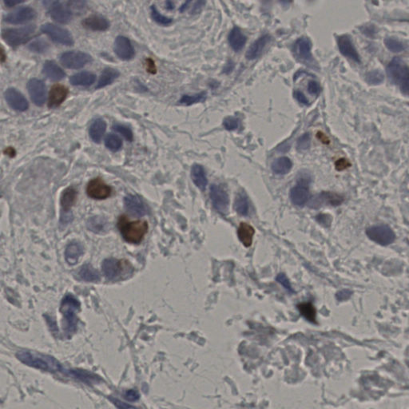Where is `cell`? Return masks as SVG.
I'll return each mask as SVG.
<instances>
[{
  "label": "cell",
  "mask_w": 409,
  "mask_h": 409,
  "mask_svg": "<svg viewBox=\"0 0 409 409\" xmlns=\"http://www.w3.org/2000/svg\"><path fill=\"white\" fill-rule=\"evenodd\" d=\"M204 4H205V2L204 1H199V2H195V7L193 9L192 12L194 14L199 12Z\"/></svg>",
  "instance_id": "obj_54"
},
{
  "label": "cell",
  "mask_w": 409,
  "mask_h": 409,
  "mask_svg": "<svg viewBox=\"0 0 409 409\" xmlns=\"http://www.w3.org/2000/svg\"><path fill=\"white\" fill-rule=\"evenodd\" d=\"M114 50L117 56L124 61L131 60L135 54V48L128 38L118 36L114 44Z\"/></svg>",
  "instance_id": "obj_13"
},
{
  "label": "cell",
  "mask_w": 409,
  "mask_h": 409,
  "mask_svg": "<svg viewBox=\"0 0 409 409\" xmlns=\"http://www.w3.org/2000/svg\"><path fill=\"white\" fill-rule=\"evenodd\" d=\"M16 357L22 364L42 371L57 373L62 370V365L59 361L52 356L38 352L22 350L17 353Z\"/></svg>",
  "instance_id": "obj_1"
},
{
  "label": "cell",
  "mask_w": 409,
  "mask_h": 409,
  "mask_svg": "<svg viewBox=\"0 0 409 409\" xmlns=\"http://www.w3.org/2000/svg\"><path fill=\"white\" fill-rule=\"evenodd\" d=\"M388 77L393 84L398 85L404 94L409 93V74L407 64L401 58L396 57L388 65Z\"/></svg>",
  "instance_id": "obj_4"
},
{
  "label": "cell",
  "mask_w": 409,
  "mask_h": 409,
  "mask_svg": "<svg viewBox=\"0 0 409 409\" xmlns=\"http://www.w3.org/2000/svg\"><path fill=\"white\" fill-rule=\"evenodd\" d=\"M106 130H107L106 122L102 119H95L90 127L89 134H90V139H92L94 143H100L102 137L106 132Z\"/></svg>",
  "instance_id": "obj_29"
},
{
  "label": "cell",
  "mask_w": 409,
  "mask_h": 409,
  "mask_svg": "<svg viewBox=\"0 0 409 409\" xmlns=\"http://www.w3.org/2000/svg\"><path fill=\"white\" fill-rule=\"evenodd\" d=\"M96 80V75L91 72L83 71L70 77V82L74 86H91Z\"/></svg>",
  "instance_id": "obj_32"
},
{
  "label": "cell",
  "mask_w": 409,
  "mask_h": 409,
  "mask_svg": "<svg viewBox=\"0 0 409 409\" xmlns=\"http://www.w3.org/2000/svg\"><path fill=\"white\" fill-rule=\"evenodd\" d=\"M353 292L349 289H342L336 293V298L338 301H345L351 297Z\"/></svg>",
  "instance_id": "obj_48"
},
{
  "label": "cell",
  "mask_w": 409,
  "mask_h": 409,
  "mask_svg": "<svg viewBox=\"0 0 409 409\" xmlns=\"http://www.w3.org/2000/svg\"><path fill=\"white\" fill-rule=\"evenodd\" d=\"M269 40H270V36L269 34H264L262 36L257 38V40L249 46V48L247 50L245 57L249 60H253L255 58H258Z\"/></svg>",
  "instance_id": "obj_25"
},
{
  "label": "cell",
  "mask_w": 409,
  "mask_h": 409,
  "mask_svg": "<svg viewBox=\"0 0 409 409\" xmlns=\"http://www.w3.org/2000/svg\"><path fill=\"white\" fill-rule=\"evenodd\" d=\"M50 16L60 23H68L72 18V12L68 6L60 2H53L50 6Z\"/></svg>",
  "instance_id": "obj_17"
},
{
  "label": "cell",
  "mask_w": 409,
  "mask_h": 409,
  "mask_svg": "<svg viewBox=\"0 0 409 409\" xmlns=\"http://www.w3.org/2000/svg\"><path fill=\"white\" fill-rule=\"evenodd\" d=\"M42 32L47 34L54 42L65 46H72L74 38L69 30L60 26H55L51 23L42 25L41 27Z\"/></svg>",
  "instance_id": "obj_7"
},
{
  "label": "cell",
  "mask_w": 409,
  "mask_h": 409,
  "mask_svg": "<svg viewBox=\"0 0 409 409\" xmlns=\"http://www.w3.org/2000/svg\"><path fill=\"white\" fill-rule=\"evenodd\" d=\"M112 401L114 405L119 409H138L128 404L123 403V401L119 400L112 399Z\"/></svg>",
  "instance_id": "obj_51"
},
{
  "label": "cell",
  "mask_w": 409,
  "mask_h": 409,
  "mask_svg": "<svg viewBox=\"0 0 409 409\" xmlns=\"http://www.w3.org/2000/svg\"><path fill=\"white\" fill-rule=\"evenodd\" d=\"M228 39H229V45L235 51L241 50L245 46L247 40L246 36L237 26L232 29L229 33Z\"/></svg>",
  "instance_id": "obj_28"
},
{
  "label": "cell",
  "mask_w": 409,
  "mask_h": 409,
  "mask_svg": "<svg viewBox=\"0 0 409 409\" xmlns=\"http://www.w3.org/2000/svg\"><path fill=\"white\" fill-rule=\"evenodd\" d=\"M123 261H119L115 258L106 259L102 262V269L105 277L108 280H114L119 277L123 271Z\"/></svg>",
  "instance_id": "obj_20"
},
{
  "label": "cell",
  "mask_w": 409,
  "mask_h": 409,
  "mask_svg": "<svg viewBox=\"0 0 409 409\" xmlns=\"http://www.w3.org/2000/svg\"><path fill=\"white\" fill-rule=\"evenodd\" d=\"M385 46L393 52H401L405 50V45L395 38H387L385 40Z\"/></svg>",
  "instance_id": "obj_41"
},
{
  "label": "cell",
  "mask_w": 409,
  "mask_h": 409,
  "mask_svg": "<svg viewBox=\"0 0 409 409\" xmlns=\"http://www.w3.org/2000/svg\"><path fill=\"white\" fill-rule=\"evenodd\" d=\"M276 279H277V281H278L280 284H281L283 286L285 287L287 290L290 292V293H293L292 285H291L290 282H289L285 274H284V273H280V274L277 275V278Z\"/></svg>",
  "instance_id": "obj_47"
},
{
  "label": "cell",
  "mask_w": 409,
  "mask_h": 409,
  "mask_svg": "<svg viewBox=\"0 0 409 409\" xmlns=\"http://www.w3.org/2000/svg\"><path fill=\"white\" fill-rule=\"evenodd\" d=\"M125 398L129 401H135L139 399V393L135 392V390H129L125 394Z\"/></svg>",
  "instance_id": "obj_52"
},
{
  "label": "cell",
  "mask_w": 409,
  "mask_h": 409,
  "mask_svg": "<svg viewBox=\"0 0 409 409\" xmlns=\"http://www.w3.org/2000/svg\"><path fill=\"white\" fill-rule=\"evenodd\" d=\"M120 73L118 70L111 67H107L102 71L101 74L96 88L100 89L105 86H109L111 83L115 82L117 78H119Z\"/></svg>",
  "instance_id": "obj_34"
},
{
  "label": "cell",
  "mask_w": 409,
  "mask_h": 409,
  "mask_svg": "<svg viewBox=\"0 0 409 409\" xmlns=\"http://www.w3.org/2000/svg\"><path fill=\"white\" fill-rule=\"evenodd\" d=\"M254 233L255 230L253 227L247 223H241V225L237 229V236H238L239 240L245 247L251 246L253 243Z\"/></svg>",
  "instance_id": "obj_30"
},
{
  "label": "cell",
  "mask_w": 409,
  "mask_h": 409,
  "mask_svg": "<svg viewBox=\"0 0 409 409\" xmlns=\"http://www.w3.org/2000/svg\"><path fill=\"white\" fill-rule=\"evenodd\" d=\"M312 43L309 38L302 37L297 39L294 44V54L305 65L315 67V62L313 60L311 53Z\"/></svg>",
  "instance_id": "obj_12"
},
{
  "label": "cell",
  "mask_w": 409,
  "mask_h": 409,
  "mask_svg": "<svg viewBox=\"0 0 409 409\" xmlns=\"http://www.w3.org/2000/svg\"><path fill=\"white\" fill-rule=\"evenodd\" d=\"M80 309V302L72 294H66L62 298L60 312L63 317L62 329L67 337L75 333L78 325L77 313Z\"/></svg>",
  "instance_id": "obj_2"
},
{
  "label": "cell",
  "mask_w": 409,
  "mask_h": 409,
  "mask_svg": "<svg viewBox=\"0 0 409 409\" xmlns=\"http://www.w3.org/2000/svg\"><path fill=\"white\" fill-rule=\"evenodd\" d=\"M62 64L69 69H80L92 61L90 54L81 51H69L62 54Z\"/></svg>",
  "instance_id": "obj_9"
},
{
  "label": "cell",
  "mask_w": 409,
  "mask_h": 409,
  "mask_svg": "<svg viewBox=\"0 0 409 409\" xmlns=\"http://www.w3.org/2000/svg\"><path fill=\"white\" fill-rule=\"evenodd\" d=\"M35 31L34 25L20 28H9L2 30V37L10 46H17L30 40Z\"/></svg>",
  "instance_id": "obj_5"
},
{
  "label": "cell",
  "mask_w": 409,
  "mask_h": 409,
  "mask_svg": "<svg viewBox=\"0 0 409 409\" xmlns=\"http://www.w3.org/2000/svg\"><path fill=\"white\" fill-rule=\"evenodd\" d=\"M223 125L228 131H234L236 129L238 128V119L233 117H228L223 122Z\"/></svg>",
  "instance_id": "obj_45"
},
{
  "label": "cell",
  "mask_w": 409,
  "mask_h": 409,
  "mask_svg": "<svg viewBox=\"0 0 409 409\" xmlns=\"http://www.w3.org/2000/svg\"><path fill=\"white\" fill-rule=\"evenodd\" d=\"M112 188L100 178L92 179L86 187V194L95 200H104L111 196Z\"/></svg>",
  "instance_id": "obj_11"
},
{
  "label": "cell",
  "mask_w": 409,
  "mask_h": 409,
  "mask_svg": "<svg viewBox=\"0 0 409 409\" xmlns=\"http://www.w3.org/2000/svg\"><path fill=\"white\" fill-rule=\"evenodd\" d=\"M125 206L129 213L135 217H142L147 213V208L140 197L127 195L124 199Z\"/></svg>",
  "instance_id": "obj_19"
},
{
  "label": "cell",
  "mask_w": 409,
  "mask_h": 409,
  "mask_svg": "<svg viewBox=\"0 0 409 409\" xmlns=\"http://www.w3.org/2000/svg\"><path fill=\"white\" fill-rule=\"evenodd\" d=\"M206 93L204 92V91H203V92L198 93V94H191V95L184 94V95L181 98L179 102H180L181 104L191 106V105L195 104V103L204 102L205 99H206Z\"/></svg>",
  "instance_id": "obj_39"
},
{
  "label": "cell",
  "mask_w": 409,
  "mask_h": 409,
  "mask_svg": "<svg viewBox=\"0 0 409 409\" xmlns=\"http://www.w3.org/2000/svg\"><path fill=\"white\" fill-rule=\"evenodd\" d=\"M68 95V89L60 84L54 85L49 94V107H57L64 102Z\"/></svg>",
  "instance_id": "obj_22"
},
{
  "label": "cell",
  "mask_w": 409,
  "mask_h": 409,
  "mask_svg": "<svg viewBox=\"0 0 409 409\" xmlns=\"http://www.w3.org/2000/svg\"><path fill=\"white\" fill-rule=\"evenodd\" d=\"M293 167V163L287 157H281L272 163L271 168L276 175H286Z\"/></svg>",
  "instance_id": "obj_35"
},
{
  "label": "cell",
  "mask_w": 409,
  "mask_h": 409,
  "mask_svg": "<svg viewBox=\"0 0 409 409\" xmlns=\"http://www.w3.org/2000/svg\"><path fill=\"white\" fill-rule=\"evenodd\" d=\"M191 178H192L194 183L200 189L201 191H204L205 190L208 180H207L206 174L203 166L199 164L193 166L191 169Z\"/></svg>",
  "instance_id": "obj_27"
},
{
  "label": "cell",
  "mask_w": 409,
  "mask_h": 409,
  "mask_svg": "<svg viewBox=\"0 0 409 409\" xmlns=\"http://www.w3.org/2000/svg\"><path fill=\"white\" fill-rule=\"evenodd\" d=\"M308 90L312 94H319L321 92V86L318 82L315 81H310L308 85Z\"/></svg>",
  "instance_id": "obj_49"
},
{
  "label": "cell",
  "mask_w": 409,
  "mask_h": 409,
  "mask_svg": "<svg viewBox=\"0 0 409 409\" xmlns=\"http://www.w3.org/2000/svg\"><path fill=\"white\" fill-rule=\"evenodd\" d=\"M76 189L73 187L65 189L61 195L60 204L62 213H61L60 222L66 224L72 220V216L70 214V209L72 208L77 200Z\"/></svg>",
  "instance_id": "obj_8"
},
{
  "label": "cell",
  "mask_w": 409,
  "mask_h": 409,
  "mask_svg": "<svg viewBox=\"0 0 409 409\" xmlns=\"http://www.w3.org/2000/svg\"><path fill=\"white\" fill-rule=\"evenodd\" d=\"M113 129L117 133H119L120 135H123L128 142H132L133 133L129 127L123 126V125L116 124L113 127Z\"/></svg>",
  "instance_id": "obj_44"
},
{
  "label": "cell",
  "mask_w": 409,
  "mask_h": 409,
  "mask_svg": "<svg viewBox=\"0 0 409 409\" xmlns=\"http://www.w3.org/2000/svg\"><path fill=\"white\" fill-rule=\"evenodd\" d=\"M310 147V135L309 134H305L297 141V147L300 150H307Z\"/></svg>",
  "instance_id": "obj_46"
},
{
  "label": "cell",
  "mask_w": 409,
  "mask_h": 409,
  "mask_svg": "<svg viewBox=\"0 0 409 409\" xmlns=\"http://www.w3.org/2000/svg\"><path fill=\"white\" fill-rule=\"evenodd\" d=\"M249 199L245 193L241 192L237 194L235 199L234 209L237 213L242 216H245L249 213Z\"/></svg>",
  "instance_id": "obj_37"
},
{
  "label": "cell",
  "mask_w": 409,
  "mask_h": 409,
  "mask_svg": "<svg viewBox=\"0 0 409 409\" xmlns=\"http://www.w3.org/2000/svg\"><path fill=\"white\" fill-rule=\"evenodd\" d=\"M290 199L292 203L297 206L305 205L309 199V189L303 183H300L291 189Z\"/></svg>",
  "instance_id": "obj_23"
},
{
  "label": "cell",
  "mask_w": 409,
  "mask_h": 409,
  "mask_svg": "<svg viewBox=\"0 0 409 409\" xmlns=\"http://www.w3.org/2000/svg\"><path fill=\"white\" fill-rule=\"evenodd\" d=\"M209 195L214 209L221 214H226L229 208V199L225 189L218 185H212Z\"/></svg>",
  "instance_id": "obj_10"
},
{
  "label": "cell",
  "mask_w": 409,
  "mask_h": 409,
  "mask_svg": "<svg viewBox=\"0 0 409 409\" xmlns=\"http://www.w3.org/2000/svg\"><path fill=\"white\" fill-rule=\"evenodd\" d=\"M337 44H338L340 51L344 56L351 58L355 62H361L359 54L357 52V49L355 48V46L353 45V41L349 35L344 34V35L337 37Z\"/></svg>",
  "instance_id": "obj_16"
},
{
  "label": "cell",
  "mask_w": 409,
  "mask_h": 409,
  "mask_svg": "<svg viewBox=\"0 0 409 409\" xmlns=\"http://www.w3.org/2000/svg\"><path fill=\"white\" fill-rule=\"evenodd\" d=\"M21 2H22V1H5L4 3L5 5L10 7V6H15V5L19 4Z\"/></svg>",
  "instance_id": "obj_56"
},
{
  "label": "cell",
  "mask_w": 409,
  "mask_h": 409,
  "mask_svg": "<svg viewBox=\"0 0 409 409\" xmlns=\"http://www.w3.org/2000/svg\"><path fill=\"white\" fill-rule=\"evenodd\" d=\"M293 95H294V98L301 104L309 105V101L307 99L305 94H303L300 90H295Z\"/></svg>",
  "instance_id": "obj_50"
},
{
  "label": "cell",
  "mask_w": 409,
  "mask_h": 409,
  "mask_svg": "<svg viewBox=\"0 0 409 409\" xmlns=\"http://www.w3.org/2000/svg\"><path fill=\"white\" fill-rule=\"evenodd\" d=\"M83 254V247L78 241H71L65 250V259L69 265L77 264L79 257Z\"/></svg>",
  "instance_id": "obj_26"
},
{
  "label": "cell",
  "mask_w": 409,
  "mask_h": 409,
  "mask_svg": "<svg viewBox=\"0 0 409 409\" xmlns=\"http://www.w3.org/2000/svg\"><path fill=\"white\" fill-rule=\"evenodd\" d=\"M147 70L149 72L155 74L156 72V67H155V62H153L151 59H148L147 62Z\"/></svg>",
  "instance_id": "obj_53"
},
{
  "label": "cell",
  "mask_w": 409,
  "mask_h": 409,
  "mask_svg": "<svg viewBox=\"0 0 409 409\" xmlns=\"http://www.w3.org/2000/svg\"><path fill=\"white\" fill-rule=\"evenodd\" d=\"M82 24L85 28L96 31H104L110 27L108 19L98 14H92L85 18Z\"/></svg>",
  "instance_id": "obj_21"
},
{
  "label": "cell",
  "mask_w": 409,
  "mask_h": 409,
  "mask_svg": "<svg viewBox=\"0 0 409 409\" xmlns=\"http://www.w3.org/2000/svg\"><path fill=\"white\" fill-rule=\"evenodd\" d=\"M4 95L7 103L15 111H25L28 108V102L26 98L15 89H7Z\"/></svg>",
  "instance_id": "obj_18"
},
{
  "label": "cell",
  "mask_w": 409,
  "mask_h": 409,
  "mask_svg": "<svg viewBox=\"0 0 409 409\" xmlns=\"http://www.w3.org/2000/svg\"><path fill=\"white\" fill-rule=\"evenodd\" d=\"M167 6L170 9L174 8V4H173L172 2H167Z\"/></svg>",
  "instance_id": "obj_57"
},
{
  "label": "cell",
  "mask_w": 409,
  "mask_h": 409,
  "mask_svg": "<svg viewBox=\"0 0 409 409\" xmlns=\"http://www.w3.org/2000/svg\"><path fill=\"white\" fill-rule=\"evenodd\" d=\"M86 226L95 233H104L109 227L107 220L101 216L90 217L86 223Z\"/></svg>",
  "instance_id": "obj_36"
},
{
  "label": "cell",
  "mask_w": 409,
  "mask_h": 409,
  "mask_svg": "<svg viewBox=\"0 0 409 409\" xmlns=\"http://www.w3.org/2000/svg\"><path fill=\"white\" fill-rule=\"evenodd\" d=\"M43 73L50 80L59 81L65 78L66 74L55 62L47 61L43 66Z\"/></svg>",
  "instance_id": "obj_31"
},
{
  "label": "cell",
  "mask_w": 409,
  "mask_h": 409,
  "mask_svg": "<svg viewBox=\"0 0 409 409\" xmlns=\"http://www.w3.org/2000/svg\"><path fill=\"white\" fill-rule=\"evenodd\" d=\"M118 228L125 241L131 244H139L148 232L149 225L147 221H131L126 215H122L118 221Z\"/></svg>",
  "instance_id": "obj_3"
},
{
  "label": "cell",
  "mask_w": 409,
  "mask_h": 409,
  "mask_svg": "<svg viewBox=\"0 0 409 409\" xmlns=\"http://www.w3.org/2000/svg\"><path fill=\"white\" fill-rule=\"evenodd\" d=\"M297 309L303 317H305L307 321H310L312 323H316V317H317V312L313 304L310 302L300 303L297 305Z\"/></svg>",
  "instance_id": "obj_38"
},
{
  "label": "cell",
  "mask_w": 409,
  "mask_h": 409,
  "mask_svg": "<svg viewBox=\"0 0 409 409\" xmlns=\"http://www.w3.org/2000/svg\"><path fill=\"white\" fill-rule=\"evenodd\" d=\"M6 54L2 46H0V62H5L6 60Z\"/></svg>",
  "instance_id": "obj_55"
},
{
  "label": "cell",
  "mask_w": 409,
  "mask_h": 409,
  "mask_svg": "<svg viewBox=\"0 0 409 409\" xmlns=\"http://www.w3.org/2000/svg\"><path fill=\"white\" fill-rule=\"evenodd\" d=\"M366 234L371 241L383 246L391 245L396 239L394 231L385 225L370 226L366 230Z\"/></svg>",
  "instance_id": "obj_6"
},
{
  "label": "cell",
  "mask_w": 409,
  "mask_h": 409,
  "mask_svg": "<svg viewBox=\"0 0 409 409\" xmlns=\"http://www.w3.org/2000/svg\"><path fill=\"white\" fill-rule=\"evenodd\" d=\"M105 145L110 151L117 152L123 147V141L116 135L109 134L105 139Z\"/></svg>",
  "instance_id": "obj_40"
},
{
  "label": "cell",
  "mask_w": 409,
  "mask_h": 409,
  "mask_svg": "<svg viewBox=\"0 0 409 409\" xmlns=\"http://www.w3.org/2000/svg\"><path fill=\"white\" fill-rule=\"evenodd\" d=\"M344 199L340 195H336L334 193H322L312 202L313 207H321L324 204L329 205H338L343 202Z\"/></svg>",
  "instance_id": "obj_24"
},
{
  "label": "cell",
  "mask_w": 409,
  "mask_h": 409,
  "mask_svg": "<svg viewBox=\"0 0 409 409\" xmlns=\"http://www.w3.org/2000/svg\"><path fill=\"white\" fill-rule=\"evenodd\" d=\"M78 276L82 281L87 282H98L100 281V274L97 269H94L90 264H85L81 267L78 272Z\"/></svg>",
  "instance_id": "obj_33"
},
{
  "label": "cell",
  "mask_w": 409,
  "mask_h": 409,
  "mask_svg": "<svg viewBox=\"0 0 409 409\" xmlns=\"http://www.w3.org/2000/svg\"><path fill=\"white\" fill-rule=\"evenodd\" d=\"M385 79L383 73L381 70H375L368 73L366 75V81L369 84H380Z\"/></svg>",
  "instance_id": "obj_43"
},
{
  "label": "cell",
  "mask_w": 409,
  "mask_h": 409,
  "mask_svg": "<svg viewBox=\"0 0 409 409\" xmlns=\"http://www.w3.org/2000/svg\"><path fill=\"white\" fill-rule=\"evenodd\" d=\"M151 17L157 23L167 26V25L171 24L172 22V18H168V17L165 16L163 14H161L155 6H151Z\"/></svg>",
  "instance_id": "obj_42"
},
{
  "label": "cell",
  "mask_w": 409,
  "mask_h": 409,
  "mask_svg": "<svg viewBox=\"0 0 409 409\" xmlns=\"http://www.w3.org/2000/svg\"><path fill=\"white\" fill-rule=\"evenodd\" d=\"M36 15L34 9L30 6H23L16 9L6 15L5 21L11 24H19L32 20Z\"/></svg>",
  "instance_id": "obj_15"
},
{
  "label": "cell",
  "mask_w": 409,
  "mask_h": 409,
  "mask_svg": "<svg viewBox=\"0 0 409 409\" xmlns=\"http://www.w3.org/2000/svg\"><path fill=\"white\" fill-rule=\"evenodd\" d=\"M27 89L34 104L37 106H42L44 104L46 92L44 82L37 78H33L29 81Z\"/></svg>",
  "instance_id": "obj_14"
}]
</instances>
